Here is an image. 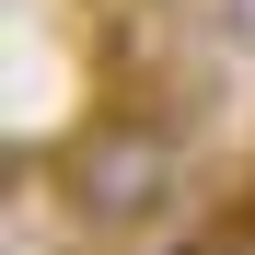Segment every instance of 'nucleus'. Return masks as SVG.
Returning a JSON list of instances; mask_svg holds the SVG:
<instances>
[{
    "label": "nucleus",
    "mask_w": 255,
    "mask_h": 255,
    "mask_svg": "<svg viewBox=\"0 0 255 255\" xmlns=\"http://www.w3.org/2000/svg\"><path fill=\"white\" fill-rule=\"evenodd\" d=\"M47 174H58V221H81L93 244H139L186 209V128L139 93H116L58 139Z\"/></svg>",
    "instance_id": "1"
},
{
    "label": "nucleus",
    "mask_w": 255,
    "mask_h": 255,
    "mask_svg": "<svg viewBox=\"0 0 255 255\" xmlns=\"http://www.w3.org/2000/svg\"><path fill=\"white\" fill-rule=\"evenodd\" d=\"M162 255H255V232H232V221H197V232H174Z\"/></svg>",
    "instance_id": "2"
},
{
    "label": "nucleus",
    "mask_w": 255,
    "mask_h": 255,
    "mask_svg": "<svg viewBox=\"0 0 255 255\" xmlns=\"http://www.w3.org/2000/svg\"><path fill=\"white\" fill-rule=\"evenodd\" d=\"M209 35H221L232 58H255V0H209Z\"/></svg>",
    "instance_id": "3"
},
{
    "label": "nucleus",
    "mask_w": 255,
    "mask_h": 255,
    "mask_svg": "<svg viewBox=\"0 0 255 255\" xmlns=\"http://www.w3.org/2000/svg\"><path fill=\"white\" fill-rule=\"evenodd\" d=\"M221 221H232V232H255V174L232 186V209H221Z\"/></svg>",
    "instance_id": "4"
},
{
    "label": "nucleus",
    "mask_w": 255,
    "mask_h": 255,
    "mask_svg": "<svg viewBox=\"0 0 255 255\" xmlns=\"http://www.w3.org/2000/svg\"><path fill=\"white\" fill-rule=\"evenodd\" d=\"M174 12H197V0H174Z\"/></svg>",
    "instance_id": "5"
}]
</instances>
